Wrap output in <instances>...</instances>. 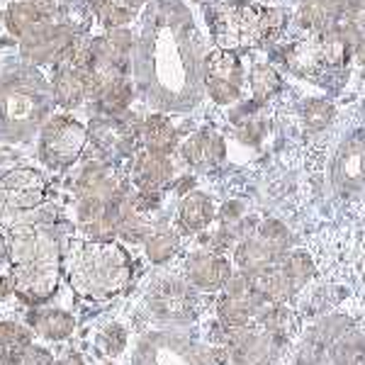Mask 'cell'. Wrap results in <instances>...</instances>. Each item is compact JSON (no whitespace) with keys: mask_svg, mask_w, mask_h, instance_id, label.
Instances as JSON below:
<instances>
[{"mask_svg":"<svg viewBox=\"0 0 365 365\" xmlns=\"http://www.w3.org/2000/svg\"><path fill=\"white\" fill-rule=\"evenodd\" d=\"M304 120H307V125L312 129H322L331 120V105L322 103V100H314V103H309L307 108H304Z\"/></svg>","mask_w":365,"mask_h":365,"instance_id":"obj_29","label":"cell"},{"mask_svg":"<svg viewBox=\"0 0 365 365\" xmlns=\"http://www.w3.org/2000/svg\"><path fill=\"white\" fill-rule=\"evenodd\" d=\"M137 78L156 108H190L202 83V58L190 17L175 0H156L137 42Z\"/></svg>","mask_w":365,"mask_h":365,"instance_id":"obj_1","label":"cell"},{"mask_svg":"<svg viewBox=\"0 0 365 365\" xmlns=\"http://www.w3.org/2000/svg\"><path fill=\"white\" fill-rule=\"evenodd\" d=\"M8 25L17 34V37H27L29 32H34L39 25H44V15L39 13L34 5L29 3H13L8 10Z\"/></svg>","mask_w":365,"mask_h":365,"instance_id":"obj_24","label":"cell"},{"mask_svg":"<svg viewBox=\"0 0 365 365\" xmlns=\"http://www.w3.org/2000/svg\"><path fill=\"white\" fill-rule=\"evenodd\" d=\"M361 56H363V58H365V49H361Z\"/></svg>","mask_w":365,"mask_h":365,"instance_id":"obj_37","label":"cell"},{"mask_svg":"<svg viewBox=\"0 0 365 365\" xmlns=\"http://www.w3.org/2000/svg\"><path fill=\"white\" fill-rule=\"evenodd\" d=\"M88 98V71L61 68L56 71L54 78V100L61 108H78Z\"/></svg>","mask_w":365,"mask_h":365,"instance_id":"obj_17","label":"cell"},{"mask_svg":"<svg viewBox=\"0 0 365 365\" xmlns=\"http://www.w3.org/2000/svg\"><path fill=\"white\" fill-rule=\"evenodd\" d=\"M212 220H215V205L207 195L202 192H190L182 197L178 207V227L185 234H200L205 232Z\"/></svg>","mask_w":365,"mask_h":365,"instance_id":"obj_14","label":"cell"},{"mask_svg":"<svg viewBox=\"0 0 365 365\" xmlns=\"http://www.w3.org/2000/svg\"><path fill=\"white\" fill-rule=\"evenodd\" d=\"M29 327L37 336L49 339V341H63L73 334L76 319L68 312L61 309H44V312H34L29 317Z\"/></svg>","mask_w":365,"mask_h":365,"instance_id":"obj_18","label":"cell"},{"mask_svg":"<svg viewBox=\"0 0 365 365\" xmlns=\"http://www.w3.org/2000/svg\"><path fill=\"white\" fill-rule=\"evenodd\" d=\"M173 178V166H170L168 156H158V154H144L137 156L132 168V180L139 187V192H158L168 185Z\"/></svg>","mask_w":365,"mask_h":365,"instance_id":"obj_12","label":"cell"},{"mask_svg":"<svg viewBox=\"0 0 365 365\" xmlns=\"http://www.w3.org/2000/svg\"><path fill=\"white\" fill-rule=\"evenodd\" d=\"M10 266L61 270V237L37 222H20L8 237Z\"/></svg>","mask_w":365,"mask_h":365,"instance_id":"obj_5","label":"cell"},{"mask_svg":"<svg viewBox=\"0 0 365 365\" xmlns=\"http://www.w3.org/2000/svg\"><path fill=\"white\" fill-rule=\"evenodd\" d=\"M278 268H280V273L285 275V280L292 285V290H295V292L312 278V275H314V263H312L307 253H302V251L285 253V256L278 261Z\"/></svg>","mask_w":365,"mask_h":365,"instance_id":"obj_21","label":"cell"},{"mask_svg":"<svg viewBox=\"0 0 365 365\" xmlns=\"http://www.w3.org/2000/svg\"><path fill=\"white\" fill-rule=\"evenodd\" d=\"M129 3H132V5H139V3H141V0H129Z\"/></svg>","mask_w":365,"mask_h":365,"instance_id":"obj_36","label":"cell"},{"mask_svg":"<svg viewBox=\"0 0 365 365\" xmlns=\"http://www.w3.org/2000/svg\"><path fill=\"white\" fill-rule=\"evenodd\" d=\"M100 346H103L108 356H120L127 346L125 327H120V324H108V327L100 331Z\"/></svg>","mask_w":365,"mask_h":365,"instance_id":"obj_28","label":"cell"},{"mask_svg":"<svg viewBox=\"0 0 365 365\" xmlns=\"http://www.w3.org/2000/svg\"><path fill=\"white\" fill-rule=\"evenodd\" d=\"M129 100H132V86L127 78L115 81L113 86H108L103 93L98 96V108L105 117H117L122 113H127Z\"/></svg>","mask_w":365,"mask_h":365,"instance_id":"obj_22","label":"cell"},{"mask_svg":"<svg viewBox=\"0 0 365 365\" xmlns=\"http://www.w3.org/2000/svg\"><path fill=\"white\" fill-rule=\"evenodd\" d=\"M149 307L166 322H187L195 312V295L180 278H158L149 292Z\"/></svg>","mask_w":365,"mask_h":365,"instance_id":"obj_8","label":"cell"},{"mask_svg":"<svg viewBox=\"0 0 365 365\" xmlns=\"http://www.w3.org/2000/svg\"><path fill=\"white\" fill-rule=\"evenodd\" d=\"M205 83L210 96L217 103L227 105L239 98L241 91V66L232 51H215L205 63Z\"/></svg>","mask_w":365,"mask_h":365,"instance_id":"obj_9","label":"cell"},{"mask_svg":"<svg viewBox=\"0 0 365 365\" xmlns=\"http://www.w3.org/2000/svg\"><path fill=\"white\" fill-rule=\"evenodd\" d=\"M280 258L282 256H278V253L270 249V246L263 244L256 234H251L249 239L241 241V244L237 246V251H234V261H237L241 273H246V275L261 273V270L275 266Z\"/></svg>","mask_w":365,"mask_h":365,"instance_id":"obj_16","label":"cell"},{"mask_svg":"<svg viewBox=\"0 0 365 365\" xmlns=\"http://www.w3.org/2000/svg\"><path fill=\"white\" fill-rule=\"evenodd\" d=\"M185 278L192 287L205 292L222 290L227 280L232 278V266L222 253L215 251H200L192 253L185 263Z\"/></svg>","mask_w":365,"mask_h":365,"instance_id":"obj_10","label":"cell"},{"mask_svg":"<svg viewBox=\"0 0 365 365\" xmlns=\"http://www.w3.org/2000/svg\"><path fill=\"white\" fill-rule=\"evenodd\" d=\"M295 365H365V334L344 317H331L312 329Z\"/></svg>","mask_w":365,"mask_h":365,"instance_id":"obj_4","label":"cell"},{"mask_svg":"<svg viewBox=\"0 0 365 365\" xmlns=\"http://www.w3.org/2000/svg\"><path fill=\"white\" fill-rule=\"evenodd\" d=\"M0 365H15V358L8 356L5 351H0Z\"/></svg>","mask_w":365,"mask_h":365,"instance_id":"obj_35","label":"cell"},{"mask_svg":"<svg viewBox=\"0 0 365 365\" xmlns=\"http://www.w3.org/2000/svg\"><path fill=\"white\" fill-rule=\"evenodd\" d=\"M91 5L96 8L100 22L110 29L122 27L134 13V5L129 0H91Z\"/></svg>","mask_w":365,"mask_h":365,"instance_id":"obj_25","label":"cell"},{"mask_svg":"<svg viewBox=\"0 0 365 365\" xmlns=\"http://www.w3.org/2000/svg\"><path fill=\"white\" fill-rule=\"evenodd\" d=\"M141 139H144V146L149 154H158V156H168L170 151L178 144V134H175V127L170 125L166 117L154 115L141 125Z\"/></svg>","mask_w":365,"mask_h":365,"instance_id":"obj_19","label":"cell"},{"mask_svg":"<svg viewBox=\"0 0 365 365\" xmlns=\"http://www.w3.org/2000/svg\"><path fill=\"white\" fill-rule=\"evenodd\" d=\"M8 292H13V282L10 278H0V297H5Z\"/></svg>","mask_w":365,"mask_h":365,"instance_id":"obj_34","label":"cell"},{"mask_svg":"<svg viewBox=\"0 0 365 365\" xmlns=\"http://www.w3.org/2000/svg\"><path fill=\"white\" fill-rule=\"evenodd\" d=\"M25 3H29V5H34V8L39 10L44 17L49 15V13H54L56 10V5H58V0H25Z\"/></svg>","mask_w":365,"mask_h":365,"instance_id":"obj_31","label":"cell"},{"mask_svg":"<svg viewBox=\"0 0 365 365\" xmlns=\"http://www.w3.org/2000/svg\"><path fill=\"white\" fill-rule=\"evenodd\" d=\"M365 182V139L356 137L341 149L336 158V185L344 192L361 190Z\"/></svg>","mask_w":365,"mask_h":365,"instance_id":"obj_13","label":"cell"},{"mask_svg":"<svg viewBox=\"0 0 365 365\" xmlns=\"http://www.w3.org/2000/svg\"><path fill=\"white\" fill-rule=\"evenodd\" d=\"M46 180L34 168H13L0 178V205L13 212H32L44 202Z\"/></svg>","mask_w":365,"mask_h":365,"instance_id":"obj_7","label":"cell"},{"mask_svg":"<svg viewBox=\"0 0 365 365\" xmlns=\"http://www.w3.org/2000/svg\"><path fill=\"white\" fill-rule=\"evenodd\" d=\"M71 42V34L66 27L58 25H39L34 32H29L27 37H22V56L32 63H46L51 58L61 56V51L66 49Z\"/></svg>","mask_w":365,"mask_h":365,"instance_id":"obj_11","label":"cell"},{"mask_svg":"<svg viewBox=\"0 0 365 365\" xmlns=\"http://www.w3.org/2000/svg\"><path fill=\"white\" fill-rule=\"evenodd\" d=\"M54 365H86V363H83V356H78V353H66V356L54 361Z\"/></svg>","mask_w":365,"mask_h":365,"instance_id":"obj_33","label":"cell"},{"mask_svg":"<svg viewBox=\"0 0 365 365\" xmlns=\"http://www.w3.org/2000/svg\"><path fill=\"white\" fill-rule=\"evenodd\" d=\"M32 346V329L20 322H0V351L15 361Z\"/></svg>","mask_w":365,"mask_h":365,"instance_id":"obj_20","label":"cell"},{"mask_svg":"<svg viewBox=\"0 0 365 365\" xmlns=\"http://www.w3.org/2000/svg\"><path fill=\"white\" fill-rule=\"evenodd\" d=\"M46 115V88L37 71L15 66L0 73V137L32 134Z\"/></svg>","mask_w":365,"mask_h":365,"instance_id":"obj_3","label":"cell"},{"mask_svg":"<svg viewBox=\"0 0 365 365\" xmlns=\"http://www.w3.org/2000/svg\"><path fill=\"white\" fill-rule=\"evenodd\" d=\"M5 268H10V251H8V239H0V273Z\"/></svg>","mask_w":365,"mask_h":365,"instance_id":"obj_32","label":"cell"},{"mask_svg":"<svg viewBox=\"0 0 365 365\" xmlns=\"http://www.w3.org/2000/svg\"><path fill=\"white\" fill-rule=\"evenodd\" d=\"M88 144V129L73 117H54L42 129L39 156L49 168H66L78 161Z\"/></svg>","mask_w":365,"mask_h":365,"instance_id":"obj_6","label":"cell"},{"mask_svg":"<svg viewBox=\"0 0 365 365\" xmlns=\"http://www.w3.org/2000/svg\"><path fill=\"white\" fill-rule=\"evenodd\" d=\"M15 365H54V356L46 349H42V346L32 344L20 358H17Z\"/></svg>","mask_w":365,"mask_h":365,"instance_id":"obj_30","label":"cell"},{"mask_svg":"<svg viewBox=\"0 0 365 365\" xmlns=\"http://www.w3.org/2000/svg\"><path fill=\"white\" fill-rule=\"evenodd\" d=\"M132 280V266L117 241H86L71 261V282L81 295L110 299Z\"/></svg>","mask_w":365,"mask_h":365,"instance_id":"obj_2","label":"cell"},{"mask_svg":"<svg viewBox=\"0 0 365 365\" xmlns=\"http://www.w3.org/2000/svg\"><path fill=\"white\" fill-rule=\"evenodd\" d=\"M256 237L261 239L266 246H270L278 256H285L287 249H290V244H292V237L285 229V225H280V222H275V220L263 222V225L256 229Z\"/></svg>","mask_w":365,"mask_h":365,"instance_id":"obj_26","label":"cell"},{"mask_svg":"<svg viewBox=\"0 0 365 365\" xmlns=\"http://www.w3.org/2000/svg\"><path fill=\"white\" fill-rule=\"evenodd\" d=\"M251 86L258 100H268L280 88V76L270 66H256L251 73Z\"/></svg>","mask_w":365,"mask_h":365,"instance_id":"obj_27","label":"cell"},{"mask_svg":"<svg viewBox=\"0 0 365 365\" xmlns=\"http://www.w3.org/2000/svg\"><path fill=\"white\" fill-rule=\"evenodd\" d=\"M103 365H115V363H103Z\"/></svg>","mask_w":365,"mask_h":365,"instance_id":"obj_38","label":"cell"},{"mask_svg":"<svg viewBox=\"0 0 365 365\" xmlns=\"http://www.w3.org/2000/svg\"><path fill=\"white\" fill-rule=\"evenodd\" d=\"M180 239L173 229H156L146 237V258L151 263H166L175 256Z\"/></svg>","mask_w":365,"mask_h":365,"instance_id":"obj_23","label":"cell"},{"mask_svg":"<svg viewBox=\"0 0 365 365\" xmlns=\"http://www.w3.org/2000/svg\"><path fill=\"white\" fill-rule=\"evenodd\" d=\"M182 156L192 166H217L225 158V141L215 132H197L182 144Z\"/></svg>","mask_w":365,"mask_h":365,"instance_id":"obj_15","label":"cell"}]
</instances>
